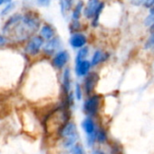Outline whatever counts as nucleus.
<instances>
[{
	"instance_id": "obj_6",
	"label": "nucleus",
	"mask_w": 154,
	"mask_h": 154,
	"mask_svg": "<svg viewBox=\"0 0 154 154\" xmlns=\"http://www.w3.org/2000/svg\"><path fill=\"white\" fill-rule=\"evenodd\" d=\"M69 43L72 48L80 49V48L85 46V45L87 43V37L85 35H84L83 33H80V32L73 33V34H72V35L70 37Z\"/></svg>"
},
{
	"instance_id": "obj_15",
	"label": "nucleus",
	"mask_w": 154,
	"mask_h": 154,
	"mask_svg": "<svg viewBox=\"0 0 154 154\" xmlns=\"http://www.w3.org/2000/svg\"><path fill=\"white\" fill-rule=\"evenodd\" d=\"M84 2L83 1H79L77 3L72 12V20H80L81 16H82V12L84 11Z\"/></svg>"
},
{
	"instance_id": "obj_4",
	"label": "nucleus",
	"mask_w": 154,
	"mask_h": 154,
	"mask_svg": "<svg viewBox=\"0 0 154 154\" xmlns=\"http://www.w3.org/2000/svg\"><path fill=\"white\" fill-rule=\"evenodd\" d=\"M98 81H99V75L95 72H89L85 76V79L84 82V90L87 96H90L93 94V93L95 90Z\"/></svg>"
},
{
	"instance_id": "obj_16",
	"label": "nucleus",
	"mask_w": 154,
	"mask_h": 154,
	"mask_svg": "<svg viewBox=\"0 0 154 154\" xmlns=\"http://www.w3.org/2000/svg\"><path fill=\"white\" fill-rule=\"evenodd\" d=\"M104 8V3L103 2H101L94 17L92 18V26L93 27H97L99 26V21H100V17H101V15H102V12Z\"/></svg>"
},
{
	"instance_id": "obj_3",
	"label": "nucleus",
	"mask_w": 154,
	"mask_h": 154,
	"mask_svg": "<svg viewBox=\"0 0 154 154\" xmlns=\"http://www.w3.org/2000/svg\"><path fill=\"white\" fill-rule=\"evenodd\" d=\"M102 97L99 94H92L88 96L84 103V112L87 116H95L101 107Z\"/></svg>"
},
{
	"instance_id": "obj_20",
	"label": "nucleus",
	"mask_w": 154,
	"mask_h": 154,
	"mask_svg": "<svg viewBox=\"0 0 154 154\" xmlns=\"http://www.w3.org/2000/svg\"><path fill=\"white\" fill-rule=\"evenodd\" d=\"M71 154H85V149H84V148H83V146L81 144L75 143L72 147Z\"/></svg>"
},
{
	"instance_id": "obj_23",
	"label": "nucleus",
	"mask_w": 154,
	"mask_h": 154,
	"mask_svg": "<svg viewBox=\"0 0 154 154\" xmlns=\"http://www.w3.org/2000/svg\"><path fill=\"white\" fill-rule=\"evenodd\" d=\"M153 23H154V15L149 13V15H148V16L146 17V18L144 19V26L149 27Z\"/></svg>"
},
{
	"instance_id": "obj_32",
	"label": "nucleus",
	"mask_w": 154,
	"mask_h": 154,
	"mask_svg": "<svg viewBox=\"0 0 154 154\" xmlns=\"http://www.w3.org/2000/svg\"><path fill=\"white\" fill-rule=\"evenodd\" d=\"M12 0H5V3H10Z\"/></svg>"
},
{
	"instance_id": "obj_18",
	"label": "nucleus",
	"mask_w": 154,
	"mask_h": 154,
	"mask_svg": "<svg viewBox=\"0 0 154 154\" xmlns=\"http://www.w3.org/2000/svg\"><path fill=\"white\" fill-rule=\"evenodd\" d=\"M69 29H70V32L72 34L79 32L80 29H81V23H80V21L79 20H72V22L70 23V26H69Z\"/></svg>"
},
{
	"instance_id": "obj_30",
	"label": "nucleus",
	"mask_w": 154,
	"mask_h": 154,
	"mask_svg": "<svg viewBox=\"0 0 154 154\" xmlns=\"http://www.w3.org/2000/svg\"><path fill=\"white\" fill-rule=\"evenodd\" d=\"M149 30H150V33H152V32H154V23L149 26Z\"/></svg>"
},
{
	"instance_id": "obj_14",
	"label": "nucleus",
	"mask_w": 154,
	"mask_h": 154,
	"mask_svg": "<svg viewBox=\"0 0 154 154\" xmlns=\"http://www.w3.org/2000/svg\"><path fill=\"white\" fill-rule=\"evenodd\" d=\"M54 28L52 27V26L48 25V24H45L44 25L41 29H40V35L45 39V40H50L52 38L54 37Z\"/></svg>"
},
{
	"instance_id": "obj_1",
	"label": "nucleus",
	"mask_w": 154,
	"mask_h": 154,
	"mask_svg": "<svg viewBox=\"0 0 154 154\" xmlns=\"http://www.w3.org/2000/svg\"><path fill=\"white\" fill-rule=\"evenodd\" d=\"M40 21L35 15H15L9 18L3 27L4 35L21 41L31 36L39 28Z\"/></svg>"
},
{
	"instance_id": "obj_24",
	"label": "nucleus",
	"mask_w": 154,
	"mask_h": 154,
	"mask_svg": "<svg viewBox=\"0 0 154 154\" xmlns=\"http://www.w3.org/2000/svg\"><path fill=\"white\" fill-rule=\"evenodd\" d=\"M14 7H15V3H9V4L2 10L1 16H6V15L9 14V13L12 11V9L14 8Z\"/></svg>"
},
{
	"instance_id": "obj_28",
	"label": "nucleus",
	"mask_w": 154,
	"mask_h": 154,
	"mask_svg": "<svg viewBox=\"0 0 154 154\" xmlns=\"http://www.w3.org/2000/svg\"><path fill=\"white\" fill-rule=\"evenodd\" d=\"M8 42L7 38L5 37V35H0V46H2L4 45H6Z\"/></svg>"
},
{
	"instance_id": "obj_31",
	"label": "nucleus",
	"mask_w": 154,
	"mask_h": 154,
	"mask_svg": "<svg viewBox=\"0 0 154 154\" xmlns=\"http://www.w3.org/2000/svg\"><path fill=\"white\" fill-rule=\"evenodd\" d=\"M5 3V0H0V6H1L2 4H4Z\"/></svg>"
},
{
	"instance_id": "obj_2",
	"label": "nucleus",
	"mask_w": 154,
	"mask_h": 154,
	"mask_svg": "<svg viewBox=\"0 0 154 154\" xmlns=\"http://www.w3.org/2000/svg\"><path fill=\"white\" fill-rule=\"evenodd\" d=\"M59 135L64 139V146L67 148H72L77 139H78V131L75 123L72 122H66L58 131Z\"/></svg>"
},
{
	"instance_id": "obj_7",
	"label": "nucleus",
	"mask_w": 154,
	"mask_h": 154,
	"mask_svg": "<svg viewBox=\"0 0 154 154\" xmlns=\"http://www.w3.org/2000/svg\"><path fill=\"white\" fill-rule=\"evenodd\" d=\"M69 61V54L67 51H59L55 54L53 58L52 63L54 68L62 69L65 66L67 62Z\"/></svg>"
},
{
	"instance_id": "obj_17",
	"label": "nucleus",
	"mask_w": 154,
	"mask_h": 154,
	"mask_svg": "<svg viewBox=\"0 0 154 154\" xmlns=\"http://www.w3.org/2000/svg\"><path fill=\"white\" fill-rule=\"evenodd\" d=\"M88 54H89V48L87 46H84V47L80 48L79 51L77 52V54H76V57H75V63L85 60Z\"/></svg>"
},
{
	"instance_id": "obj_25",
	"label": "nucleus",
	"mask_w": 154,
	"mask_h": 154,
	"mask_svg": "<svg viewBox=\"0 0 154 154\" xmlns=\"http://www.w3.org/2000/svg\"><path fill=\"white\" fill-rule=\"evenodd\" d=\"M154 5V0H144V2L142 4V6L145 8H150L152 6Z\"/></svg>"
},
{
	"instance_id": "obj_29",
	"label": "nucleus",
	"mask_w": 154,
	"mask_h": 154,
	"mask_svg": "<svg viewBox=\"0 0 154 154\" xmlns=\"http://www.w3.org/2000/svg\"><path fill=\"white\" fill-rule=\"evenodd\" d=\"M144 2V0H131V3L134 5V6H140V5H142Z\"/></svg>"
},
{
	"instance_id": "obj_11",
	"label": "nucleus",
	"mask_w": 154,
	"mask_h": 154,
	"mask_svg": "<svg viewBox=\"0 0 154 154\" xmlns=\"http://www.w3.org/2000/svg\"><path fill=\"white\" fill-rule=\"evenodd\" d=\"M71 70L70 68H65L63 74V82H62V91L64 97L69 94L71 91Z\"/></svg>"
},
{
	"instance_id": "obj_22",
	"label": "nucleus",
	"mask_w": 154,
	"mask_h": 154,
	"mask_svg": "<svg viewBox=\"0 0 154 154\" xmlns=\"http://www.w3.org/2000/svg\"><path fill=\"white\" fill-rule=\"evenodd\" d=\"M74 95L77 99V101H81L82 97H83V93H82V87L80 85V84L76 83L75 84V89H74Z\"/></svg>"
},
{
	"instance_id": "obj_13",
	"label": "nucleus",
	"mask_w": 154,
	"mask_h": 154,
	"mask_svg": "<svg viewBox=\"0 0 154 154\" xmlns=\"http://www.w3.org/2000/svg\"><path fill=\"white\" fill-rule=\"evenodd\" d=\"M110 54L108 53H105V52H103L102 50H96L94 53V55L92 57V60H91V63H92V66L94 67V66H97L98 64L102 63L103 62L108 60Z\"/></svg>"
},
{
	"instance_id": "obj_12",
	"label": "nucleus",
	"mask_w": 154,
	"mask_h": 154,
	"mask_svg": "<svg viewBox=\"0 0 154 154\" xmlns=\"http://www.w3.org/2000/svg\"><path fill=\"white\" fill-rule=\"evenodd\" d=\"M82 127L84 129V131H85L86 135L87 136H90V135H93L94 134L97 130H96V126H95V123H94V121L92 119V117L90 116H87L82 122Z\"/></svg>"
},
{
	"instance_id": "obj_5",
	"label": "nucleus",
	"mask_w": 154,
	"mask_h": 154,
	"mask_svg": "<svg viewBox=\"0 0 154 154\" xmlns=\"http://www.w3.org/2000/svg\"><path fill=\"white\" fill-rule=\"evenodd\" d=\"M44 38L41 36V35H35V36H33L29 42L27 43L26 45V52L31 55H35L37 54L41 48L44 46Z\"/></svg>"
},
{
	"instance_id": "obj_27",
	"label": "nucleus",
	"mask_w": 154,
	"mask_h": 154,
	"mask_svg": "<svg viewBox=\"0 0 154 154\" xmlns=\"http://www.w3.org/2000/svg\"><path fill=\"white\" fill-rule=\"evenodd\" d=\"M51 0H37V4L41 7H48Z\"/></svg>"
},
{
	"instance_id": "obj_21",
	"label": "nucleus",
	"mask_w": 154,
	"mask_h": 154,
	"mask_svg": "<svg viewBox=\"0 0 154 154\" xmlns=\"http://www.w3.org/2000/svg\"><path fill=\"white\" fill-rule=\"evenodd\" d=\"M152 48H154V32H152L150 34L149 37L148 38V40L144 44V49L149 50Z\"/></svg>"
},
{
	"instance_id": "obj_26",
	"label": "nucleus",
	"mask_w": 154,
	"mask_h": 154,
	"mask_svg": "<svg viewBox=\"0 0 154 154\" xmlns=\"http://www.w3.org/2000/svg\"><path fill=\"white\" fill-rule=\"evenodd\" d=\"M64 2H65V7H66V11L71 10L72 8L74 0H64Z\"/></svg>"
},
{
	"instance_id": "obj_10",
	"label": "nucleus",
	"mask_w": 154,
	"mask_h": 154,
	"mask_svg": "<svg viewBox=\"0 0 154 154\" xmlns=\"http://www.w3.org/2000/svg\"><path fill=\"white\" fill-rule=\"evenodd\" d=\"M59 46H60V39L54 36V38L47 40V42L43 46V51L45 54L51 55L57 51Z\"/></svg>"
},
{
	"instance_id": "obj_9",
	"label": "nucleus",
	"mask_w": 154,
	"mask_h": 154,
	"mask_svg": "<svg viewBox=\"0 0 154 154\" xmlns=\"http://www.w3.org/2000/svg\"><path fill=\"white\" fill-rule=\"evenodd\" d=\"M100 0H88L86 6L84 8V16L87 19H92L100 5Z\"/></svg>"
},
{
	"instance_id": "obj_19",
	"label": "nucleus",
	"mask_w": 154,
	"mask_h": 154,
	"mask_svg": "<svg viewBox=\"0 0 154 154\" xmlns=\"http://www.w3.org/2000/svg\"><path fill=\"white\" fill-rule=\"evenodd\" d=\"M96 140L99 143H104L107 140V133L103 129L97 130L96 133Z\"/></svg>"
},
{
	"instance_id": "obj_8",
	"label": "nucleus",
	"mask_w": 154,
	"mask_h": 154,
	"mask_svg": "<svg viewBox=\"0 0 154 154\" xmlns=\"http://www.w3.org/2000/svg\"><path fill=\"white\" fill-rule=\"evenodd\" d=\"M91 67H93L91 62L86 60V59L84 60V61H81L79 63H76V64H75V73L78 77H85L90 72Z\"/></svg>"
}]
</instances>
